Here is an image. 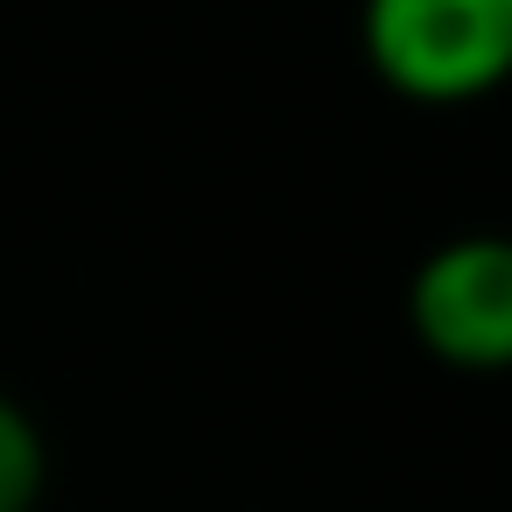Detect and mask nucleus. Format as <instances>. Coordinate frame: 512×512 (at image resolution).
Here are the masks:
<instances>
[{"label": "nucleus", "instance_id": "f257e3e1", "mask_svg": "<svg viewBox=\"0 0 512 512\" xmlns=\"http://www.w3.org/2000/svg\"><path fill=\"white\" fill-rule=\"evenodd\" d=\"M365 64L414 106H470L512 85V0H365Z\"/></svg>", "mask_w": 512, "mask_h": 512}, {"label": "nucleus", "instance_id": "f03ea898", "mask_svg": "<svg viewBox=\"0 0 512 512\" xmlns=\"http://www.w3.org/2000/svg\"><path fill=\"white\" fill-rule=\"evenodd\" d=\"M407 323L421 351L456 372H512V239H442L407 281Z\"/></svg>", "mask_w": 512, "mask_h": 512}, {"label": "nucleus", "instance_id": "7ed1b4c3", "mask_svg": "<svg viewBox=\"0 0 512 512\" xmlns=\"http://www.w3.org/2000/svg\"><path fill=\"white\" fill-rule=\"evenodd\" d=\"M43 477H50L43 428L29 421V407H22V400L0 393V512H36Z\"/></svg>", "mask_w": 512, "mask_h": 512}]
</instances>
